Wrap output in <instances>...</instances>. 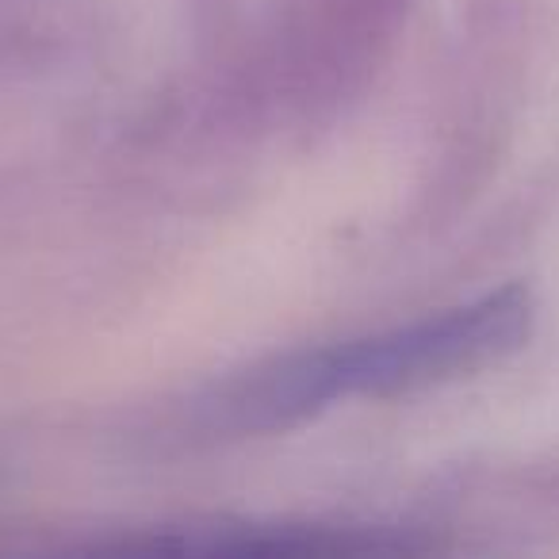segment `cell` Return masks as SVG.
<instances>
[{
    "label": "cell",
    "mask_w": 559,
    "mask_h": 559,
    "mask_svg": "<svg viewBox=\"0 0 559 559\" xmlns=\"http://www.w3.org/2000/svg\"><path fill=\"white\" fill-rule=\"evenodd\" d=\"M536 322L525 288H498L406 326L276 357L215 383L192 403V426L211 437L276 433L349 399H388L460 380L528 342Z\"/></svg>",
    "instance_id": "obj_1"
}]
</instances>
